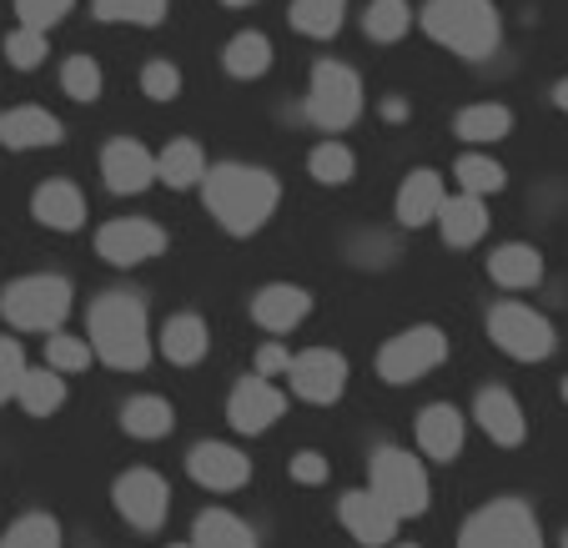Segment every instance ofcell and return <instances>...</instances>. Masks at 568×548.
Returning <instances> with one entry per match:
<instances>
[{
    "label": "cell",
    "mask_w": 568,
    "mask_h": 548,
    "mask_svg": "<svg viewBox=\"0 0 568 548\" xmlns=\"http://www.w3.org/2000/svg\"><path fill=\"white\" fill-rule=\"evenodd\" d=\"M192 548H257V528L236 518L232 508H202L192 518Z\"/></svg>",
    "instance_id": "obj_26"
},
{
    "label": "cell",
    "mask_w": 568,
    "mask_h": 548,
    "mask_svg": "<svg viewBox=\"0 0 568 548\" xmlns=\"http://www.w3.org/2000/svg\"><path fill=\"white\" fill-rule=\"evenodd\" d=\"M282 413H287V393H282L277 383H267L262 373L242 377V383L232 387V398H226V423H232V433H242V438L267 433Z\"/></svg>",
    "instance_id": "obj_13"
},
{
    "label": "cell",
    "mask_w": 568,
    "mask_h": 548,
    "mask_svg": "<svg viewBox=\"0 0 568 548\" xmlns=\"http://www.w3.org/2000/svg\"><path fill=\"white\" fill-rule=\"evenodd\" d=\"M307 121L327 136L347 131L357 116H363V81H357L353 65L343 61H317L312 65V81H307Z\"/></svg>",
    "instance_id": "obj_7"
},
{
    "label": "cell",
    "mask_w": 568,
    "mask_h": 548,
    "mask_svg": "<svg viewBox=\"0 0 568 548\" xmlns=\"http://www.w3.org/2000/svg\"><path fill=\"white\" fill-rule=\"evenodd\" d=\"M287 363H292V357H287V347H282V343H262V347H257V373H262V377L287 373Z\"/></svg>",
    "instance_id": "obj_45"
},
{
    "label": "cell",
    "mask_w": 568,
    "mask_h": 548,
    "mask_svg": "<svg viewBox=\"0 0 568 548\" xmlns=\"http://www.w3.org/2000/svg\"><path fill=\"white\" fill-rule=\"evenodd\" d=\"M453 131H458V141H468V146H494V141H504L508 131H514V111L498 106V101H478V106L458 111Z\"/></svg>",
    "instance_id": "obj_30"
},
{
    "label": "cell",
    "mask_w": 568,
    "mask_h": 548,
    "mask_svg": "<svg viewBox=\"0 0 568 548\" xmlns=\"http://www.w3.org/2000/svg\"><path fill=\"white\" fill-rule=\"evenodd\" d=\"M347 0H292V31L312 35V41H333L343 31Z\"/></svg>",
    "instance_id": "obj_32"
},
{
    "label": "cell",
    "mask_w": 568,
    "mask_h": 548,
    "mask_svg": "<svg viewBox=\"0 0 568 548\" xmlns=\"http://www.w3.org/2000/svg\"><path fill=\"white\" fill-rule=\"evenodd\" d=\"M156 347H161V357H166V363L196 367L206 353H212V333H206V323L196 317V312H176V317H166Z\"/></svg>",
    "instance_id": "obj_25"
},
{
    "label": "cell",
    "mask_w": 568,
    "mask_h": 548,
    "mask_svg": "<svg viewBox=\"0 0 568 548\" xmlns=\"http://www.w3.org/2000/svg\"><path fill=\"white\" fill-rule=\"evenodd\" d=\"M337 518H343V528L363 548H387L397 538V524H403L373 488H347V494L337 498Z\"/></svg>",
    "instance_id": "obj_16"
},
{
    "label": "cell",
    "mask_w": 568,
    "mask_h": 548,
    "mask_svg": "<svg viewBox=\"0 0 568 548\" xmlns=\"http://www.w3.org/2000/svg\"><path fill=\"white\" fill-rule=\"evenodd\" d=\"M121 428H126V438L156 443L176 428V408L166 398H156V393H136V398L121 403Z\"/></svg>",
    "instance_id": "obj_27"
},
{
    "label": "cell",
    "mask_w": 568,
    "mask_h": 548,
    "mask_svg": "<svg viewBox=\"0 0 568 548\" xmlns=\"http://www.w3.org/2000/svg\"><path fill=\"white\" fill-rule=\"evenodd\" d=\"M558 548H568V528H564V538H558Z\"/></svg>",
    "instance_id": "obj_49"
},
{
    "label": "cell",
    "mask_w": 568,
    "mask_h": 548,
    "mask_svg": "<svg viewBox=\"0 0 568 548\" xmlns=\"http://www.w3.org/2000/svg\"><path fill=\"white\" fill-rule=\"evenodd\" d=\"M172 548H192V544H172Z\"/></svg>",
    "instance_id": "obj_52"
},
{
    "label": "cell",
    "mask_w": 568,
    "mask_h": 548,
    "mask_svg": "<svg viewBox=\"0 0 568 548\" xmlns=\"http://www.w3.org/2000/svg\"><path fill=\"white\" fill-rule=\"evenodd\" d=\"M101 182H106L111 196H141L156 182V156L136 136L106 141V151H101Z\"/></svg>",
    "instance_id": "obj_15"
},
{
    "label": "cell",
    "mask_w": 568,
    "mask_h": 548,
    "mask_svg": "<svg viewBox=\"0 0 568 548\" xmlns=\"http://www.w3.org/2000/svg\"><path fill=\"white\" fill-rule=\"evenodd\" d=\"M413 433H418L423 458L448 468V463L463 453V433H468V423H463V413L453 408V403H428V408L418 413V423H413Z\"/></svg>",
    "instance_id": "obj_20"
},
{
    "label": "cell",
    "mask_w": 568,
    "mask_h": 548,
    "mask_svg": "<svg viewBox=\"0 0 568 548\" xmlns=\"http://www.w3.org/2000/svg\"><path fill=\"white\" fill-rule=\"evenodd\" d=\"M222 6H232V11H247V6H257V0H222Z\"/></svg>",
    "instance_id": "obj_48"
},
{
    "label": "cell",
    "mask_w": 568,
    "mask_h": 548,
    "mask_svg": "<svg viewBox=\"0 0 568 548\" xmlns=\"http://www.w3.org/2000/svg\"><path fill=\"white\" fill-rule=\"evenodd\" d=\"M488 337L498 343V353H508L514 363H544L558 353V333L544 312H534L528 302H494L488 307Z\"/></svg>",
    "instance_id": "obj_8"
},
{
    "label": "cell",
    "mask_w": 568,
    "mask_h": 548,
    "mask_svg": "<svg viewBox=\"0 0 568 548\" xmlns=\"http://www.w3.org/2000/svg\"><path fill=\"white\" fill-rule=\"evenodd\" d=\"M202 202L226 237H257L282 202V182L267 166L216 162V166H206V176H202Z\"/></svg>",
    "instance_id": "obj_1"
},
{
    "label": "cell",
    "mask_w": 568,
    "mask_h": 548,
    "mask_svg": "<svg viewBox=\"0 0 568 548\" xmlns=\"http://www.w3.org/2000/svg\"><path fill=\"white\" fill-rule=\"evenodd\" d=\"M71 307H75V287L61 272H31V277H16L0 292V317L16 333H55V327H65Z\"/></svg>",
    "instance_id": "obj_4"
},
{
    "label": "cell",
    "mask_w": 568,
    "mask_h": 548,
    "mask_svg": "<svg viewBox=\"0 0 568 548\" xmlns=\"http://www.w3.org/2000/svg\"><path fill=\"white\" fill-rule=\"evenodd\" d=\"M458 548H548V544L528 498H494V504L468 514V524L458 528Z\"/></svg>",
    "instance_id": "obj_6"
},
{
    "label": "cell",
    "mask_w": 568,
    "mask_h": 548,
    "mask_svg": "<svg viewBox=\"0 0 568 548\" xmlns=\"http://www.w3.org/2000/svg\"><path fill=\"white\" fill-rule=\"evenodd\" d=\"M397 548H418V544H397Z\"/></svg>",
    "instance_id": "obj_51"
},
{
    "label": "cell",
    "mask_w": 568,
    "mask_h": 548,
    "mask_svg": "<svg viewBox=\"0 0 568 548\" xmlns=\"http://www.w3.org/2000/svg\"><path fill=\"white\" fill-rule=\"evenodd\" d=\"M473 418H478V428L488 433L498 448H518V443L528 438V418H524V408H518V398L508 393V387H494V383L478 387Z\"/></svg>",
    "instance_id": "obj_19"
},
{
    "label": "cell",
    "mask_w": 568,
    "mask_h": 548,
    "mask_svg": "<svg viewBox=\"0 0 568 548\" xmlns=\"http://www.w3.org/2000/svg\"><path fill=\"white\" fill-rule=\"evenodd\" d=\"M222 65L236 81H257V75L272 71V41L262 31H236L222 51Z\"/></svg>",
    "instance_id": "obj_31"
},
{
    "label": "cell",
    "mask_w": 568,
    "mask_h": 548,
    "mask_svg": "<svg viewBox=\"0 0 568 548\" xmlns=\"http://www.w3.org/2000/svg\"><path fill=\"white\" fill-rule=\"evenodd\" d=\"M287 383L292 398L312 403V408H333L347 393V357L337 347H307L287 363Z\"/></svg>",
    "instance_id": "obj_11"
},
{
    "label": "cell",
    "mask_w": 568,
    "mask_h": 548,
    "mask_svg": "<svg viewBox=\"0 0 568 548\" xmlns=\"http://www.w3.org/2000/svg\"><path fill=\"white\" fill-rule=\"evenodd\" d=\"M71 6L75 0H16V16H21V26L51 31V26H61L71 16Z\"/></svg>",
    "instance_id": "obj_42"
},
{
    "label": "cell",
    "mask_w": 568,
    "mask_h": 548,
    "mask_svg": "<svg viewBox=\"0 0 568 548\" xmlns=\"http://www.w3.org/2000/svg\"><path fill=\"white\" fill-rule=\"evenodd\" d=\"M202 176H206V156L192 136L166 141L156 151V182H166L172 192H192V186H202Z\"/></svg>",
    "instance_id": "obj_28"
},
{
    "label": "cell",
    "mask_w": 568,
    "mask_h": 548,
    "mask_svg": "<svg viewBox=\"0 0 568 548\" xmlns=\"http://www.w3.org/2000/svg\"><path fill=\"white\" fill-rule=\"evenodd\" d=\"M564 403H568V377H564Z\"/></svg>",
    "instance_id": "obj_50"
},
{
    "label": "cell",
    "mask_w": 568,
    "mask_h": 548,
    "mask_svg": "<svg viewBox=\"0 0 568 548\" xmlns=\"http://www.w3.org/2000/svg\"><path fill=\"white\" fill-rule=\"evenodd\" d=\"M418 21L433 41L448 45L463 61H488L504 41V21H498L494 0H428Z\"/></svg>",
    "instance_id": "obj_3"
},
{
    "label": "cell",
    "mask_w": 568,
    "mask_h": 548,
    "mask_svg": "<svg viewBox=\"0 0 568 548\" xmlns=\"http://www.w3.org/2000/svg\"><path fill=\"white\" fill-rule=\"evenodd\" d=\"M45 55H51V41H45V31H36V26H16V31L6 35V61H11L16 71H36Z\"/></svg>",
    "instance_id": "obj_41"
},
{
    "label": "cell",
    "mask_w": 568,
    "mask_h": 548,
    "mask_svg": "<svg viewBox=\"0 0 568 548\" xmlns=\"http://www.w3.org/2000/svg\"><path fill=\"white\" fill-rule=\"evenodd\" d=\"M31 216L41 226H51V232H81L87 226V196H81L75 182L51 176V182H41L31 192Z\"/></svg>",
    "instance_id": "obj_21"
},
{
    "label": "cell",
    "mask_w": 568,
    "mask_h": 548,
    "mask_svg": "<svg viewBox=\"0 0 568 548\" xmlns=\"http://www.w3.org/2000/svg\"><path fill=\"white\" fill-rule=\"evenodd\" d=\"M26 373V347L16 337H0V403L16 398V383Z\"/></svg>",
    "instance_id": "obj_43"
},
{
    "label": "cell",
    "mask_w": 568,
    "mask_h": 548,
    "mask_svg": "<svg viewBox=\"0 0 568 548\" xmlns=\"http://www.w3.org/2000/svg\"><path fill=\"white\" fill-rule=\"evenodd\" d=\"M166 252V226L151 216H116L97 232V257L106 267H141Z\"/></svg>",
    "instance_id": "obj_12"
},
{
    "label": "cell",
    "mask_w": 568,
    "mask_h": 548,
    "mask_svg": "<svg viewBox=\"0 0 568 548\" xmlns=\"http://www.w3.org/2000/svg\"><path fill=\"white\" fill-rule=\"evenodd\" d=\"M438 237H443V247H453V252H468V247H478L483 237H488V202L483 196H473V192H463V196H443V206H438Z\"/></svg>",
    "instance_id": "obj_18"
},
{
    "label": "cell",
    "mask_w": 568,
    "mask_h": 548,
    "mask_svg": "<svg viewBox=\"0 0 568 548\" xmlns=\"http://www.w3.org/2000/svg\"><path fill=\"white\" fill-rule=\"evenodd\" d=\"M367 488H373L397 518H423L433 504V484H428L423 458H413L408 448H393V443H383V448L367 458Z\"/></svg>",
    "instance_id": "obj_5"
},
{
    "label": "cell",
    "mask_w": 568,
    "mask_h": 548,
    "mask_svg": "<svg viewBox=\"0 0 568 548\" xmlns=\"http://www.w3.org/2000/svg\"><path fill=\"white\" fill-rule=\"evenodd\" d=\"M65 126L61 116H51L45 106H11L0 116V146L6 151H41V146H61Z\"/></svg>",
    "instance_id": "obj_22"
},
{
    "label": "cell",
    "mask_w": 568,
    "mask_h": 548,
    "mask_svg": "<svg viewBox=\"0 0 568 548\" xmlns=\"http://www.w3.org/2000/svg\"><path fill=\"white\" fill-rule=\"evenodd\" d=\"M307 312H312V292L297 287V282H267V287H257V297H252V323L272 337H287L292 327H302Z\"/></svg>",
    "instance_id": "obj_17"
},
{
    "label": "cell",
    "mask_w": 568,
    "mask_h": 548,
    "mask_svg": "<svg viewBox=\"0 0 568 548\" xmlns=\"http://www.w3.org/2000/svg\"><path fill=\"white\" fill-rule=\"evenodd\" d=\"M172 0H91V16L106 26H161Z\"/></svg>",
    "instance_id": "obj_36"
},
{
    "label": "cell",
    "mask_w": 568,
    "mask_h": 548,
    "mask_svg": "<svg viewBox=\"0 0 568 548\" xmlns=\"http://www.w3.org/2000/svg\"><path fill=\"white\" fill-rule=\"evenodd\" d=\"M443 196H448V186H443V176H438V172H428V166L408 172V176H403V186H397V202H393L397 226H408V232L428 226L433 216H438Z\"/></svg>",
    "instance_id": "obj_23"
},
{
    "label": "cell",
    "mask_w": 568,
    "mask_h": 548,
    "mask_svg": "<svg viewBox=\"0 0 568 548\" xmlns=\"http://www.w3.org/2000/svg\"><path fill=\"white\" fill-rule=\"evenodd\" d=\"M61 91L71 101H81V106H91V101H101V91H106V75H101V65L91 61V55H65Z\"/></svg>",
    "instance_id": "obj_38"
},
{
    "label": "cell",
    "mask_w": 568,
    "mask_h": 548,
    "mask_svg": "<svg viewBox=\"0 0 568 548\" xmlns=\"http://www.w3.org/2000/svg\"><path fill=\"white\" fill-rule=\"evenodd\" d=\"M383 116L387 121H408V101H403V97H387L383 101Z\"/></svg>",
    "instance_id": "obj_46"
},
{
    "label": "cell",
    "mask_w": 568,
    "mask_h": 548,
    "mask_svg": "<svg viewBox=\"0 0 568 548\" xmlns=\"http://www.w3.org/2000/svg\"><path fill=\"white\" fill-rule=\"evenodd\" d=\"M141 97L156 101V106H172V101L182 97V71H176L166 55L146 61V65H141Z\"/></svg>",
    "instance_id": "obj_40"
},
{
    "label": "cell",
    "mask_w": 568,
    "mask_h": 548,
    "mask_svg": "<svg viewBox=\"0 0 568 548\" xmlns=\"http://www.w3.org/2000/svg\"><path fill=\"white\" fill-rule=\"evenodd\" d=\"M186 474H192V484L206 488V494H236V488L252 484V458L242 448H232V443L206 438L186 453Z\"/></svg>",
    "instance_id": "obj_14"
},
{
    "label": "cell",
    "mask_w": 568,
    "mask_h": 548,
    "mask_svg": "<svg viewBox=\"0 0 568 548\" xmlns=\"http://www.w3.org/2000/svg\"><path fill=\"white\" fill-rule=\"evenodd\" d=\"M554 106H558V111H568V75H564V81H558V87H554Z\"/></svg>",
    "instance_id": "obj_47"
},
{
    "label": "cell",
    "mask_w": 568,
    "mask_h": 548,
    "mask_svg": "<svg viewBox=\"0 0 568 548\" xmlns=\"http://www.w3.org/2000/svg\"><path fill=\"white\" fill-rule=\"evenodd\" d=\"M16 403H21L26 418H51V413H61V403H65V377L45 363L26 367L21 383H16Z\"/></svg>",
    "instance_id": "obj_29"
},
{
    "label": "cell",
    "mask_w": 568,
    "mask_h": 548,
    "mask_svg": "<svg viewBox=\"0 0 568 548\" xmlns=\"http://www.w3.org/2000/svg\"><path fill=\"white\" fill-rule=\"evenodd\" d=\"M87 343H91V353L111 367V373H141V367L151 363V353H156L141 292L111 287V292H101V297H91Z\"/></svg>",
    "instance_id": "obj_2"
},
{
    "label": "cell",
    "mask_w": 568,
    "mask_h": 548,
    "mask_svg": "<svg viewBox=\"0 0 568 548\" xmlns=\"http://www.w3.org/2000/svg\"><path fill=\"white\" fill-rule=\"evenodd\" d=\"M111 504L126 518L136 534H161L166 514H172V488L156 468H126V474L111 484Z\"/></svg>",
    "instance_id": "obj_10"
},
{
    "label": "cell",
    "mask_w": 568,
    "mask_h": 548,
    "mask_svg": "<svg viewBox=\"0 0 568 548\" xmlns=\"http://www.w3.org/2000/svg\"><path fill=\"white\" fill-rule=\"evenodd\" d=\"M443 363H448V333L433 323H418L383 343V353H377V377H383L387 387H408V383H423V377Z\"/></svg>",
    "instance_id": "obj_9"
},
{
    "label": "cell",
    "mask_w": 568,
    "mask_h": 548,
    "mask_svg": "<svg viewBox=\"0 0 568 548\" xmlns=\"http://www.w3.org/2000/svg\"><path fill=\"white\" fill-rule=\"evenodd\" d=\"M453 176H458V186L473 196H498L508 186V172L494 156H483V151H463L458 162H453Z\"/></svg>",
    "instance_id": "obj_35"
},
{
    "label": "cell",
    "mask_w": 568,
    "mask_h": 548,
    "mask_svg": "<svg viewBox=\"0 0 568 548\" xmlns=\"http://www.w3.org/2000/svg\"><path fill=\"white\" fill-rule=\"evenodd\" d=\"M0 548H61V524L51 514H21L0 534Z\"/></svg>",
    "instance_id": "obj_39"
},
{
    "label": "cell",
    "mask_w": 568,
    "mask_h": 548,
    "mask_svg": "<svg viewBox=\"0 0 568 548\" xmlns=\"http://www.w3.org/2000/svg\"><path fill=\"white\" fill-rule=\"evenodd\" d=\"M307 176L317 186H347L357 176V156L343 146V141H317L307 156Z\"/></svg>",
    "instance_id": "obj_34"
},
{
    "label": "cell",
    "mask_w": 568,
    "mask_h": 548,
    "mask_svg": "<svg viewBox=\"0 0 568 548\" xmlns=\"http://www.w3.org/2000/svg\"><path fill=\"white\" fill-rule=\"evenodd\" d=\"M292 484H302V488H317V484H327V458H322L317 448H302V453H292Z\"/></svg>",
    "instance_id": "obj_44"
},
{
    "label": "cell",
    "mask_w": 568,
    "mask_h": 548,
    "mask_svg": "<svg viewBox=\"0 0 568 548\" xmlns=\"http://www.w3.org/2000/svg\"><path fill=\"white\" fill-rule=\"evenodd\" d=\"M91 363H97V353H91V343L81 333H65V327H55V333L45 337V367H55L61 377L87 373Z\"/></svg>",
    "instance_id": "obj_37"
},
{
    "label": "cell",
    "mask_w": 568,
    "mask_h": 548,
    "mask_svg": "<svg viewBox=\"0 0 568 548\" xmlns=\"http://www.w3.org/2000/svg\"><path fill=\"white\" fill-rule=\"evenodd\" d=\"M488 277L504 292H534L544 282V252L534 242H504L498 252H488Z\"/></svg>",
    "instance_id": "obj_24"
},
{
    "label": "cell",
    "mask_w": 568,
    "mask_h": 548,
    "mask_svg": "<svg viewBox=\"0 0 568 548\" xmlns=\"http://www.w3.org/2000/svg\"><path fill=\"white\" fill-rule=\"evenodd\" d=\"M413 31V11H408V0H373L363 11V35L377 45H393L403 41V35Z\"/></svg>",
    "instance_id": "obj_33"
}]
</instances>
